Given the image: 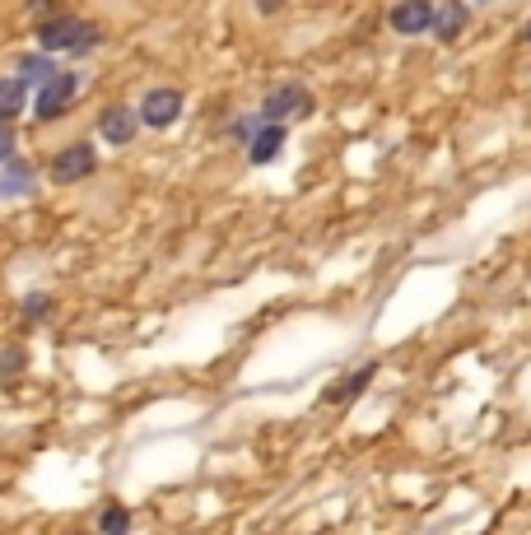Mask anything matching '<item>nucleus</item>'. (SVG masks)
I'll return each mask as SVG.
<instances>
[{
  "label": "nucleus",
  "instance_id": "1",
  "mask_svg": "<svg viewBox=\"0 0 531 535\" xmlns=\"http://www.w3.org/2000/svg\"><path fill=\"white\" fill-rule=\"evenodd\" d=\"M38 42H42V52H89L98 42V28L80 24V19H56V24L38 28Z\"/></svg>",
  "mask_w": 531,
  "mask_h": 535
},
{
  "label": "nucleus",
  "instance_id": "2",
  "mask_svg": "<svg viewBox=\"0 0 531 535\" xmlns=\"http://www.w3.org/2000/svg\"><path fill=\"white\" fill-rule=\"evenodd\" d=\"M80 94V80L75 75H61L56 70L52 80H42L38 84V103H33V112H38V121H47V117H61L70 107V98Z\"/></svg>",
  "mask_w": 531,
  "mask_h": 535
},
{
  "label": "nucleus",
  "instance_id": "3",
  "mask_svg": "<svg viewBox=\"0 0 531 535\" xmlns=\"http://www.w3.org/2000/svg\"><path fill=\"white\" fill-rule=\"evenodd\" d=\"M182 117V94L177 89H150V94L140 98V126H173Z\"/></svg>",
  "mask_w": 531,
  "mask_h": 535
},
{
  "label": "nucleus",
  "instance_id": "4",
  "mask_svg": "<svg viewBox=\"0 0 531 535\" xmlns=\"http://www.w3.org/2000/svg\"><path fill=\"white\" fill-rule=\"evenodd\" d=\"M98 168V154L89 145H70L61 149L52 159V182H61V187H70V182H80V177H89Z\"/></svg>",
  "mask_w": 531,
  "mask_h": 535
},
{
  "label": "nucleus",
  "instance_id": "5",
  "mask_svg": "<svg viewBox=\"0 0 531 535\" xmlns=\"http://www.w3.org/2000/svg\"><path fill=\"white\" fill-rule=\"evenodd\" d=\"M313 107V98L303 94V84H280L266 103H261V121H285V117H303Z\"/></svg>",
  "mask_w": 531,
  "mask_h": 535
},
{
  "label": "nucleus",
  "instance_id": "6",
  "mask_svg": "<svg viewBox=\"0 0 531 535\" xmlns=\"http://www.w3.org/2000/svg\"><path fill=\"white\" fill-rule=\"evenodd\" d=\"M434 5L429 0H401L392 10V28L401 33V38H420V33H429L434 28Z\"/></svg>",
  "mask_w": 531,
  "mask_h": 535
},
{
  "label": "nucleus",
  "instance_id": "7",
  "mask_svg": "<svg viewBox=\"0 0 531 535\" xmlns=\"http://www.w3.org/2000/svg\"><path fill=\"white\" fill-rule=\"evenodd\" d=\"M136 126H140V112H126V107H112V112H103V121H98V131H103L108 145H131V140H136Z\"/></svg>",
  "mask_w": 531,
  "mask_h": 535
},
{
  "label": "nucleus",
  "instance_id": "8",
  "mask_svg": "<svg viewBox=\"0 0 531 535\" xmlns=\"http://www.w3.org/2000/svg\"><path fill=\"white\" fill-rule=\"evenodd\" d=\"M280 145H285V126H280V121H261V131L252 135V145H247V159L271 163L275 154H280Z\"/></svg>",
  "mask_w": 531,
  "mask_h": 535
},
{
  "label": "nucleus",
  "instance_id": "9",
  "mask_svg": "<svg viewBox=\"0 0 531 535\" xmlns=\"http://www.w3.org/2000/svg\"><path fill=\"white\" fill-rule=\"evenodd\" d=\"M24 103H28V84L19 80V75L0 80V121H14L24 112Z\"/></svg>",
  "mask_w": 531,
  "mask_h": 535
},
{
  "label": "nucleus",
  "instance_id": "10",
  "mask_svg": "<svg viewBox=\"0 0 531 535\" xmlns=\"http://www.w3.org/2000/svg\"><path fill=\"white\" fill-rule=\"evenodd\" d=\"M434 28H438V38L452 42L457 33L466 28V0H452V5H443V10L434 14Z\"/></svg>",
  "mask_w": 531,
  "mask_h": 535
},
{
  "label": "nucleus",
  "instance_id": "11",
  "mask_svg": "<svg viewBox=\"0 0 531 535\" xmlns=\"http://www.w3.org/2000/svg\"><path fill=\"white\" fill-rule=\"evenodd\" d=\"M52 75H56V66H52V61H47V56H28V61H24V66H19V80H52Z\"/></svg>",
  "mask_w": 531,
  "mask_h": 535
},
{
  "label": "nucleus",
  "instance_id": "12",
  "mask_svg": "<svg viewBox=\"0 0 531 535\" xmlns=\"http://www.w3.org/2000/svg\"><path fill=\"white\" fill-rule=\"evenodd\" d=\"M28 187V168H24V159H14L10 154V177H5V196L10 191H24Z\"/></svg>",
  "mask_w": 531,
  "mask_h": 535
},
{
  "label": "nucleus",
  "instance_id": "13",
  "mask_svg": "<svg viewBox=\"0 0 531 535\" xmlns=\"http://www.w3.org/2000/svg\"><path fill=\"white\" fill-rule=\"evenodd\" d=\"M98 526H103V531H126V526H131V512H126V508H108L103 517H98Z\"/></svg>",
  "mask_w": 531,
  "mask_h": 535
},
{
  "label": "nucleus",
  "instance_id": "14",
  "mask_svg": "<svg viewBox=\"0 0 531 535\" xmlns=\"http://www.w3.org/2000/svg\"><path fill=\"white\" fill-rule=\"evenodd\" d=\"M10 154H14V126L0 121V163H10Z\"/></svg>",
  "mask_w": 531,
  "mask_h": 535
},
{
  "label": "nucleus",
  "instance_id": "15",
  "mask_svg": "<svg viewBox=\"0 0 531 535\" xmlns=\"http://www.w3.org/2000/svg\"><path fill=\"white\" fill-rule=\"evenodd\" d=\"M257 131H261V117H243V121H233V135H238V140H252Z\"/></svg>",
  "mask_w": 531,
  "mask_h": 535
},
{
  "label": "nucleus",
  "instance_id": "16",
  "mask_svg": "<svg viewBox=\"0 0 531 535\" xmlns=\"http://www.w3.org/2000/svg\"><path fill=\"white\" fill-rule=\"evenodd\" d=\"M527 42H531V28H527Z\"/></svg>",
  "mask_w": 531,
  "mask_h": 535
}]
</instances>
